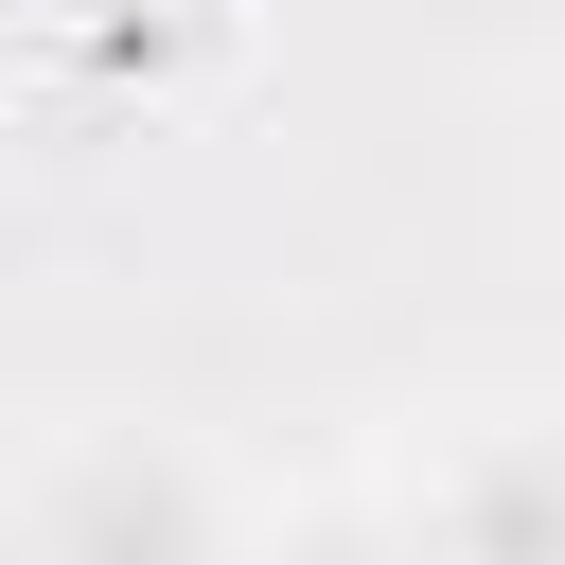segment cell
<instances>
[{"mask_svg":"<svg viewBox=\"0 0 565 565\" xmlns=\"http://www.w3.org/2000/svg\"><path fill=\"white\" fill-rule=\"evenodd\" d=\"M18 565H247V512L177 424H88V441L35 459Z\"/></svg>","mask_w":565,"mask_h":565,"instance_id":"1","label":"cell"},{"mask_svg":"<svg viewBox=\"0 0 565 565\" xmlns=\"http://www.w3.org/2000/svg\"><path fill=\"white\" fill-rule=\"evenodd\" d=\"M388 530H406L424 565H565V424H547V406L441 424V441L406 459Z\"/></svg>","mask_w":565,"mask_h":565,"instance_id":"2","label":"cell"},{"mask_svg":"<svg viewBox=\"0 0 565 565\" xmlns=\"http://www.w3.org/2000/svg\"><path fill=\"white\" fill-rule=\"evenodd\" d=\"M247 565H424V547L388 530V494H318V512H282V530H247Z\"/></svg>","mask_w":565,"mask_h":565,"instance_id":"3","label":"cell"}]
</instances>
